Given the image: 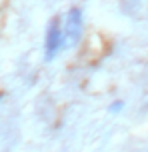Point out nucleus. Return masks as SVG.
<instances>
[{
    "label": "nucleus",
    "instance_id": "f257e3e1",
    "mask_svg": "<svg viewBox=\"0 0 148 152\" xmlns=\"http://www.w3.org/2000/svg\"><path fill=\"white\" fill-rule=\"evenodd\" d=\"M66 42V34H64V28L60 26V20L54 18L52 22L48 24L46 30V40H44V56L46 60H54V56L60 52V48Z\"/></svg>",
    "mask_w": 148,
    "mask_h": 152
},
{
    "label": "nucleus",
    "instance_id": "f03ea898",
    "mask_svg": "<svg viewBox=\"0 0 148 152\" xmlns=\"http://www.w3.org/2000/svg\"><path fill=\"white\" fill-rule=\"evenodd\" d=\"M80 30H82V12L78 8H72L70 12H68V18H66L64 34H66V38L70 36L72 42H76L78 36H80Z\"/></svg>",
    "mask_w": 148,
    "mask_h": 152
}]
</instances>
